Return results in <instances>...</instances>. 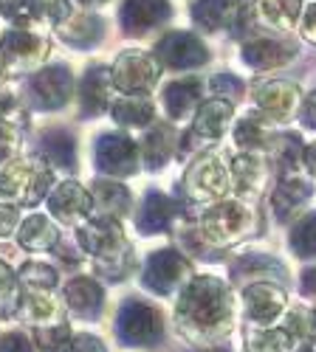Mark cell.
<instances>
[{"mask_svg": "<svg viewBox=\"0 0 316 352\" xmlns=\"http://www.w3.org/2000/svg\"><path fill=\"white\" fill-rule=\"evenodd\" d=\"M232 122V104L223 102V99H209L198 107L195 116V133L198 138H220Z\"/></svg>", "mask_w": 316, "mask_h": 352, "instance_id": "15", "label": "cell"}, {"mask_svg": "<svg viewBox=\"0 0 316 352\" xmlns=\"http://www.w3.org/2000/svg\"><path fill=\"white\" fill-rule=\"evenodd\" d=\"M178 316H184L187 324H192L200 333L229 330V316H232L229 287L212 276L195 279L178 302Z\"/></svg>", "mask_w": 316, "mask_h": 352, "instance_id": "1", "label": "cell"}, {"mask_svg": "<svg viewBox=\"0 0 316 352\" xmlns=\"http://www.w3.org/2000/svg\"><path fill=\"white\" fill-rule=\"evenodd\" d=\"M302 122H305L308 127H316V91L308 96V102H305V107H302Z\"/></svg>", "mask_w": 316, "mask_h": 352, "instance_id": "48", "label": "cell"}, {"mask_svg": "<svg viewBox=\"0 0 316 352\" xmlns=\"http://www.w3.org/2000/svg\"><path fill=\"white\" fill-rule=\"evenodd\" d=\"M291 245L299 256H316V214H310L294 226Z\"/></svg>", "mask_w": 316, "mask_h": 352, "instance_id": "33", "label": "cell"}, {"mask_svg": "<svg viewBox=\"0 0 316 352\" xmlns=\"http://www.w3.org/2000/svg\"><path fill=\"white\" fill-rule=\"evenodd\" d=\"M23 282L32 285V287H51L56 282V271L48 268V265H40V262H28V265H23Z\"/></svg>", "mask_w": 316, "mask_h": 352, "instance_id": "37", "label": "cell"}, {"mask_svg": "<svg viewBox=\"0 0 316 352\" xmlns=\"http://www.w3.org/2000/svg\"><path fill=\"white\" fill-rule=\"evenodd\" d=\"M302 34H305L308 40H313V43H316V6H310V9L305 12V20H302Z\"/></svg>", "mask_w": 316, "mask_h": 352, "instance_id": "47", "label": "cell"}, {"mask_svg": "<svg viewBox=\"0 0 316 352\" xmlns=\"http://www.w3.org/2000/svg\"><path fill=\"white\" fill-rule=\"evenodd\" d=\"M207 48L200 45L198 37L187 34V32H172L167 34L158 48H156V60L167 68H198L207 63Z\"/></svg>", "mask_w": 316, "mask_h": 352, "instance_id": "6", "label": "cell"}, {"mask_svg": "<svg viewBox=\"0 0 316 352\" xmlns=\"http://www.w3.org/2000/svg\"><path fill=\"white\" fill-rule=\"evenodd\" d=\"M249 228V212L240 203H218L204 214V234L212 240H235Z\"/></svg>", "mask_w": 316, "mask_h": 352, "instance_id": "8", "label": "cell"}, {"mask_svg": "<svg viewBox=\"0 0 316 352\" xmlns=\"http://www.w3.org/2000/svg\"><path fill=\"white\" fill-rule=\"evenodd\" d=\"M169 17L167 0H127L122 6V25L127 34H145Z\"/></svg>", "mask_w": 316, "mask_h": 352, "instance_id": "11", "label": "cell"}, {"mask_svg": "<svg viewBox=\"0 0 316 352\" xmlns=\"http://www.w3.org/2000/svg\"><path fill=\"white\" fill-rule=\"evenodd\" d=\"M17 104V99H14V94L9 91V87H0V119H3L6 113H12V107Z\"/></svg>", "mask_w": 316, "mask_h": 352, "instance_id": "49", "label": "cell"}, {"mask_svg": "<svg viewBox=\"0 0 316 352\" xmlns=\"http://www.w3.org/2000/svg\"><path fill=\"white\" fill-rule=\"evenodd\" d=\"M209 85H212V91H215V94H223V96L229 94L232 99H238V96H240V91H243V82H240L238 76H229V74L215 76Z\"/></svg>", "mask_w": 316, "mask_h": 352, "instance_id": "40", "label": "cell"}, {"mask_svg": "<svg viewBox=\"0 0 316 352\" xmlns=\"http://www.w3.org/2000/svg\"><path fill=\"white\" fill-rule=\"evenodd\" d=\"M207 352H229V349H207Z\"/></svg>", "mask_w": 316, "mask_h": 352, "instance_id": "53", "label": "cell"}, {"mask_svg": "<svg viewBox=\"0 0 316 352\" xmlns=\"http://www.w3.org/2000/svg\"><path fill=\"white\" fill-rule=\"evenodd\" d=\"M254 102L260 104V110L268 116V119H288V116L294 113L297 102H299V91H297V85L291 82H266V85H257V91H254Z\"/></svg>", "mask_w": 316, "mask_h": 352, "instance_id": "9", "label": "cell"}, {"mask_svg": "<svg viewBox=\"0 0 316 352\" xmlns=\"http://www.w3.org/2000/svg\"><path fill=\"white\" fill-rule=\"evenodd\" d=\"M285 307V293L280 287H274L271 282L263 285H251L246 290V313L257 324H266V321L277 318Z\"/></svg>", "mask_w": 316, "mask_h": 352, "instance_id": "13", "label": "cell"}, {"mask_svg": "<svg viewBox=\"0 0 316 352\" xmlns=\"http://www.w3.org/2000/svg\"><path fill=\"white\" fill-rule=\"evenodd\" d=\"M68 352H105V346L94 336H79L68 344Z\"/></svg>", "mask_w": 316, "mask_h": 352, "instance_id": "43", "label": "cell"}, {"mask_svg": "<svg viewBox=\"0 0 316 352\" xmlns=\"http://www.w3.org/2000/svg\"><path fill=\"white\" fill-rule=\"evenodd\" d=\"M40 344L45 349H60L68 344V327H56V330H43L40 333Z\"/></svg>", "mask_w": 316, "mask_h": 352, "instance_id": "42", "label": "cell"}, {"mask_svg": "<svg viewBox=\"0 0 316 352\" xmlns=\"http://www.w3.org/2000/svg\"><path fill=\"white\" fill-rule=\"evenodd\" d=\"M172 214H176V206L164 197V195H147L145 206H141L138 212V228L145 234H156V231H164L172 220Z\"/></svg>", "mask_w": 316, "mask_h": 352, "instance_id": "22", "label": "cell"}, {"mask_svg": "<svg viewBox=\"0 0 316 352\" xmlns=\"http://www.w3.org/2000/svg\"><path fill=\"white\" fill-rule=\"evenodd\" d=\"M288 333L294 338H310L316 333V316L310 310H294L288 316Z\"/></svg>", "mask_w": 316, "mask_h": 352, "instance_id": "38", "label": "cell"}, {"mask_svg": "<svg viewBox=\"0 0 316 352\" xmlns=\"http://www.w3.org/2000/svg\"><path fill=\"white\" fill-rule=\"evenodd\" d=\"M32 87H34V96L43 107H63L71 94V71L65 65L45 68L34 76Z\"/></svg>", "mask_w": 316, "mask_h": 352, "instance_id": "12", "label": "cell"}, {"mask_svg": "<svg viewBox=\"0 0 316 352\" xmlns=\"http://www.w3.org/2000/svg\"><path fill=\"white\" fill-rule=\"evenodd\" d=\"M110 87H113V79H110V71L107 68H94L85 76V85H82V102H85V110L91 116L105 110L107 102H110Z\"/></svg>", "mask_w": 316, "mask_h": 352, "instance_id": "21", "label": "cell"}, {"mask_svg": "<svg viewBox=\"0 0 316 352\" xmlns=\"http://www.w3.org/2000/svg\"><path fill=\"white\" fill-rule=\"evenodd\" d=\"M0 352H32V346H28L23 336H6L3 344H0Z\"/></svg>", "mask_w": 316, "mask_h": 352, "instance_id": "45", "label": "cell"}, {"mask_svg": "<svg viewBox=\"0 0 316 352\" xmlns=\"http://www.w3.org/2000/svg\"><path fill=\"white\" fill-rule=\"evenodd\" d=\"M113 110V119L119 124H127V127H141L153 119V104L147 99H138V96H122L110 104Z\"/></svg>", "mask_w": 316, "mask_h": 352, "instance_id": "24", "label": "cell"}, {"mask_svg": "<svg viewBox=\"0 0 316 352\" xmlns=\"http://www.w3.org/2000/svg\"><path fill=\"white\" fill-rule=\"evenodd\" d=\"M294 344L288 330H277V333H257L249 344V352H288Z\"/></svg>", "mask_w": 316, "mask_h": 352, "instance_id": "34", "label": "cell"}, {"mask_svg": "<svg viewBox=\"0 0 316 352\" xmlns=\"http://www.w3.org/2000/svg\"><path fill=\"white\" fill-rule=\"evenodd\" d=\"M302 352H310V349H302Z\"/></svg>", "mask_w": 316, "mask_h": 352, "instance_id": "54", "label": "cell"}, {"mask_svg": "<svg viewBox=\"0 0 316 352\" xmlns=\"http://www.w3.org/2000/svg\"><path fill=\"white\" fill-rule=\"evenodd\" d=\"M310 192H313L310 181H305V178H285L277 186V192H274V212H277V217L288 220L294 214V209H299L302 203L310 197Z\"/></svg>", "mask_w": 316, "mask_h": 352, "instance_id": "18", "label": "cell"}, {"mask_svg": "<svg viewBox=\"0 0 316 352\" xmlns=\"http://www.w3.org/2000/svg\"><path fill=\"white\" fill-rule=\"evenodd\" d=\"M229 172L220 155H204L187 175V189L198 200H218L226 195Z\"/></svg>", "mask_w": 316, "mask_h": 352, "instance_id": "5", "label": "cell"}, {"mask_svg": "<svg viewBox=\"0 0 316 352\" xmlns=\"http://www.w3.org/2000/svg\"><path fill=\"white\" fill-rule=\"evenodd\" d=\"M200 85L198 79H181V82H172L167 91H164V104L169 110L172 119H181L187 116L198 102H200Z\"/></svg>", "mask_w": 316, "mask_h": 352, "instance_id": "19", "label": "cell"}, {"mask_svg": "<svg viewBox=\"0 0 316 352\" xmlns=\"http://www.w3.org/2000/svg\"><path fill=\"white\" fill-rule=\"evenodd\" d=\"M96 164L110 175H130L136 169V144L122 133H107L96 144Z\"/></svg>", "mask_w": 316, "mask_h": 352, "instance_id": "7", "label": "cell"}, {"mask_svg": "<svg viewBox=\"0 0 316 352\" xmlns=\"http://www.w3.org/2000/svg\"><path fill=\"white\" fill-rule=\"evenodd\" d=\"M25 313H28V318H43V316L48 318L54 313V305H51V299L45 296V293H34L25 305Z\"/></svg>", "mask_w": 316, "mask_h": 352, "instance_id": "41", "label": "cell"}, {"mask_svg": "<svg viewBox=\"0 0 316 352\" xmlns=\"http://www.w3.org/2000/svg\"><path fill=\"white\" fill-rule=\"evenodd\" d=\"M299 12H302V0H257L254 6V14L274 28H291Z\"/></svg>", "mask_w": 316, "mask_h": 352, "instance_id": "20", "label": "cell"}, {"mask_svg": "<svg viewBox=\"0 0 316 352\" xmlns=\"http://www.w3.org/2000/svg\"><path fill=\"white\" fill-rule=\"evenodd\" d=\"M20 245L28 251H45L56 245V228L45 217H28L20 228Z\"/></svg>", "mask_w": 316, "mask_h": 352, "instance_id": "25", "label": "cell"}, {"mask_svg": "<svg viewBox=\"0 0 316 352\" xmlns=\"http://www.w3.org/2000/svg\"><path fill=\"white\" fill-rule=\"evenodd\" d=\"M0 14L20 23V25L34 20V12H32V6H28V0H0Z\"/></svg>", "mask_w": 316, "mask_h": 352, "instance_id": "39", "label": "cell"}, {"mask_svg": "<svg viewBox=\"0 0 316 352\" xmlns=\"http://www.w3.org/2000/svg\"><path fill=\"white\" fill-rule=\"evenodd\" d=\"M43 150L48 153L51 161L68 166L71 158H74V141H71L68 135H63V133H48V135L43 138Z\"/></svg>", "mask_w": 316, "mask_h": 352, "instance_id": "35", "label": "cell"}, {"mask_svg": "<svg viewBox=\"0 0 316 352\" xmlns=\"http://www.w3.org/2000/svg\"><path fill=\"white\" fill-rule=\"evenodd\" d=\"M305 164H308L310 172H316V146H310V150L305 153Z\"/></svg>", "mask_w": 316, "mask_h": 352, "instance_id": "50", "label": "cell"}, {"mask_svg": "<svg viewBox=\"0 0 316 352\" xmlns=\"http://www.w3.org/2000/svg\"><path fill=\"white\" fill-rule=\"evenodd\" d=\"M28 184H32V172L23 164H9L0 169V200L9 203L14 197H25Z\"/></svg>", "mask_w": 316, "mask_h": 352, "instance_id": "27", "label": "cell"}, {"mask_svg": "<svg viewBox=\"0 0 316 352\" xmlns=\"http://www.w3.org/2000/svg\"><path fill=\"white\" fill-rule=\"evenodd\" d=\"M116 330L127 344H153L161 336V316L145 302H127L119 310Z\"/></svg>", "mask_w": 316, "mask_h": 352, "instance_id": "4", "label": "cell"}, {"mask_svg": "<svg viewBox=\"0 0 316 352\" xmlns=\"http://www.w3.org/2000/svg\"><path fill=\"white\" fill-rule=\"evenodd\" d=\"M110 79H113V87H119L122 94L136 96V94L150 91V87L156 85L158 65L150 60V56H145V54L127 51V54H122L116 60V65H113Z\"/></svg>", "mask_w": 316, "mask_h": 352, "instance_id": "3", "label": "cell"}, {"mask_svg": "<svg viewBox=\"0 0 316 352\" xmlns=\"http://www.w3.org/2000/svg\"><path fill=\"white\" fill-rule=\"evenodd\" d=\"M94 197L96 203L105 209V212H113V214H125L127 212V203H130V195L122 184H113V181H102L94 186Z\"/></svg>", "mask_w": 316, "mask_h": 352, "instance_id": "31", "label": "cell"}, {"mask_svg": "<svg viewBox=\"0 0 316 352\" xmlns=\"http://www.w3.org/2000/svg\"><path fill=\"white\" fill-rule=\"evenodd\" d=\"M51 212L60 220L74 223V220H79V217H85L91 212V195L76 184H63L60 189H56V195L51 197Z\"/></svg>", "mask_w": 316, "mask_h": 352, "instance_id": "16", "label": "cell"}, {"mask_svg": "<svg viewBox=\"0 0 316 352\" xmlns=\"http://www.w3.org/2000/svg\"><path fill=\"white\" fill-rule=\"evenodd\" d=\"M266 178V164L257 155H240L232 164V181H238L240 189H257Z\"/></svg>", "mask_w": 316, "mask_h": 352, "instance_id": "30", "label": "cell"}, {"mask_svg": "<svg viewBox=\"0 0 316 352\" xmlns=\"http://www.w3.org/2000/svg\"><path fill=\"white\" fill-rule=\"evenodd\" d=\"M28 6H32V12H34V20L45 17V20H54V23H65L68 14H71L68 0H28Z\"/></svg>", "mask_w": 316, "mask_h": 352, "instance_id": "36", "label": "cell"}, {"mask_svg": "<svg viewBox=\"0 0 316 352\" xmlns=\"http://www.w3.org/2000/svg\"><path fill=\"white\" fill-rule=\"evenodd\" d=\"M268 144H271V161H274V166H277L280 172L294 169L297 161L302 158V144H299L297 135H288V133H285V135L271 138Z\"/></svg>", "mask_w": 316, "mask_h": 352, "instance_id": "29", "label": "cell"}, {"mask_svg": "<svg viewBox=\"0 0 316 352\" xmlns=\"http://www.w3.org/2000/svg\"><path fill=\"white\" fill-rule=\"evenodd\" d=\"M187 262L178 251H172V248H164L158 254L150 256L147 262V274H145V285L158 290V293H169L172 287H176L181 282V276L187 274Z\"/></svg>", "mask_w": 316, "mask_h": 352, "instance_id": "10", "label": "cell"}, {"mask_svg": "<svg viewBox=\"0 0 316 352\" xmlns=\"http://www.w3.org/2000/svg\"><path fill=\"white\" fill-rule=\"evenodd\" d=\"M82 3H105V0H82Z\"/></svg>", "mask_w": 316, "mask_h": 352, "instance_id": "52", "label": "cell"}, {"mask_svg": "<svg viewBox=\"0 0 316 352\" xmlns=\"http://www.w3.org/2000/svg\"><path fill=\"white\" fill-rule=\"evenodd\" d=\"M60 37L85 48L102 37V20L99 17H76V20H65L60 23Z\"/></svg>", "mask_w": 316, "mask_h": 352, "instance_id": "26", "label": "cell"}, {"mask_svg": "<svg viewBox=\"0 0 316 352\" xmlns=\"http://www.w3.org/2000/svg\"><path fill=\"white\" fill-rule=\"evenodd\" d=\"M297 48L291 43H277V40H254L246 43L243 48V60L257 68V71H268V68H280L285 63L294 60Z\"/></svg>", "mask_w": 316, "mask_h": 352, "instance_id": "14", "label": "cell"}, {"mask_svg": "<svg viewBox=\"0 0 316 352\" xmlns=\"http://www.w3.org/2000/svg\"><path fill=\"white\" fill-rule=\"evenodd\" d=\"M14 144H17V138H14V130H12V127H3V124H0V161L12 155Z\"/></svg>", "mask_w": 316, "mask_h": 352, "instance_id": "44", "label": "cell"}, {"mask_svg": "<svg viewBox=\"0 0 316 352\" xmlns=\"http://www.w3.org/2000/svg\"><path fill=\"white\" fill-rule=\"evenodd\" d=\"M240 14L238 0H198L192 6V17L198 25H204L207 32H218V28L229 25Z\"/></svg>", "mask_w": 316, "mask_h": 352, "instance_id": "17", "label": "cell"}, {"mask_svg": "<svg viewBox=\"0 0 316 352\" xmlns=\"http://www.w3.org/2000/svg\"><path fill=\"white\" fill-rule=\"evenodd\" d=\"M45 54H48V45L40 37L20 32V28L6 32L3 37H0V74L34 68L45 60Z\"/></svg>", "mask_w": 316, "mask_h": 352, "instance_id": "2", "label": "cell"}, {"mask_svg": "<svg viewBox=\"0 0 316 352\" xmlns=\"http://www.w3.org/2000/svg\"><path fill=\"white\" fill-rule=\"evenodd\" d=\"M238 144L240 146H249V150H254V146H263L271 141V119L268 116H249V119H243L238 124Z\"/></svg>", "mask_w": 316, "mask_h": 352, "instance_id": "28", "label": "cell"}, {"mask_svg": "<svg viewBox=\"0 0 316 352\" xmlns=\"http://www.w3.org/2000/svg\"><path fill=\"white\" fill-rule=\"evenodd\" d=\"M172 144H176V133H172L169 127H158V130H153L147 135V141H145V158H147V164L153 169L167 161V155L172 153Z\"/></svg>", "mask_w": 316, "mask_h": 352, "instance_id": "32", "label": "cell"}, {"mask_svg": "<svg viewBox=\"0 0 316 352\" xmlns=\"http://www.w3.org/2000/svg\"><path fill=\"white\" fill-rule=\"evenodd\" d=\"M14 220H17V209L14 206H0V237L12 231Z\"/></svg>", "mask_w": 316, "mask_h": 352, "instance_id": "46", "label": "cell"}, {"mask_svg": "<svg viewBox=\"0 0 316 352\" xmlns=\"http://www.w3.org/2000/svg\"><path fill=\"white\" fill-rule=\"evenodd\" d=\"M313 285H316V271H308V274H305V293H310Z\"/></svg>", "mask_w": 316, "mask_h": 352, "instance_id": "51", "label": "cell"}, {"mask_svg": "<svg viewBox=\"0 0 316 352\" xmlns=\"http://www.w3.org/2000/svg\"><path fill=\"white\" fill-rule=\"evenodd\" d=\"M65 302H68L71 310H76V313H82L85 318H88V316H94V313L99 310V305H102V290H99V285L91 282V279H74V282H68V287H65Z\"/></svg>", "mask_w": 316, "mask_h": 352, "instance_id": "23", "label": "cell"}]
</instances>
